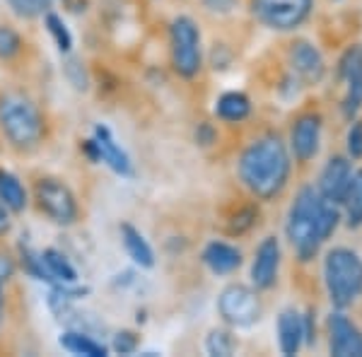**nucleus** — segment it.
Here are the masks:
<instances>
[{
    "label": "nucleus",
    "instance_id": "nucleus-11",
    "mask_svg": "<svg viewBox=\"0 0 362 357\" xmlns=\"http://www.w3.org/2000/svg\"><path fill=\"white\" fill-rule=\"evenodd\" d=\"M288 66L290 73L300 80L302 87H317L326 78V61L321 51L307 39H295L288 46Z\"/></svg>",
    "mask_w": 362,
    "mask_h": 357
},
{
    "label": "nucleus",
    "instance_id": "nucleus-4",
    "mask_svg": "<svg viewBox=\"0 0 362 357\" xmlns=\"http://www.w3.org/2000/svg\"><path fill=\"white\" fill-rule=\"evenodd\" d=\"M324 285L336 309H348L362 295V256L348 247H334L324 256Z\"/></svg>",
    "mask_w": 362,
    "mask_h": 357
},
{
    "label": "nucleus",
    "instance_id": "nucleus-15",
    "mask_svg": "<svg viewBox=\"0 0 362 357\" xmlns=\"http://www.w3.org/2000/svg\"><path fill=\"white\" fill-rule=\"evenodd\" d=\"M329 329V353L336 357H362V331L346 314L334 312L326 321Z\"/></svg>",
    "mask_w": 362,
    "mask_h": 357
},
{
    "label": "nucleus",
    "instance_id": "nucleus-23",
    "mask_svg": "<svg viewBox=\"0 0 362 357\" xmlns=\"http://www.w3.org/2000/svg\"><path fill=\"white\" fill-rule=\"evenodd\" d=\"M341 208L346 210V222L350 230H358L362 227V169L353 172L346 191V198H343Z\"/></svg>",
    "mask_w": 362,
    "mask_h": 357
},
{
    "label": "nucleus",
    "instance_id": "nucleus-28",
    "mask_svg": "<svg viewBox=\"0 0 362 357\" xmlns=\"http://www.w3.org/2000/svg\"><path fill=\"white\" fill-rule=\"evenodd\" d=\"M17 271H20V263H17V256L8 249H0V285H8L15 280Z\"/></svg>",
    "mask_w": 362,
    "mask_h": 357
},
{
    "label": "nucleus",
    "instance_id": "nucleus-25",
    "mask_svg": "<svg viewBox=\"0 0 362 357\" xmlns=\"http://www.w3.org/2000/svg\"><path fill=\"white\" fill-rule=\"evenodd\" d=\"M44 25H46V32L54 39L56 49L61 51L63 56H68L70 51H73V34H70V29L66 27L63 17L54 13V10H49V13H44Z\"/></svg>",
    "mask_w": 362,
    "mask_h": 357
},
{
    "label": "nucleus",
    "instance_id": "nucleus-10",
    "mask_svg": "<svg viewBox=\"0 0 362 357\" xmlns=\"http://www.w3.org/2000/svg\"><path fill=\"white\" fill-rule=\"evenodd\" d=\"M321 133H324V119L317 111H302L295 116L290 126V155L297 165H309L321 150Z\"/></svg>",
    "mask_w": 362,
    "mask_h": 357
},
{
    "label": "nucleus",
    "instance_id": "nucleus-26",
    "mask_svg": "<svg viewBox=\"0 0 362 357\" xmlns=\"http://www.w3.org/2000/svg\"><path fill=\"white\" fill-rule=\"evenodd\" d=\"M25 51V39L13 25H0V63H13Z\"/></svg>",
    "mask_w": 362,
    "mask_h": 357
},
{
    "label": "nucleus",
    "instance_id": "nucleus-6",
    "mask_svg": "<svg viewBox=\"0 0 362 357\" xmlns=\"http://www.w3.org/2000/svg\"><path fill=\"white\" fill-rule=\"evenodd\" d=\"M169 63L181 80H194L203 70V39L196 20L179 15L169 22Z\"/></svg>",
    "mask_w": 362,
    "mask_h": 357
},
{
    "label": "nucleus",
    "instance_id": "nucleus-29",
    "mask_svg": "<svg viewBox=\"0 0 362 357\" xmlns=\"http://www.w3.org/2000/svg\"><path fill=\"white\" fill-rule=\"evenodd\" d=\"M346 145H348L350 160H362V121H358V119L350 121Z\"/></svg>",
    "mask_w": 362,
    "mask_h": 357
},
{
    "label": "nucleus",
    "instance_id": "nucleus-32",
    "mask_svg": "<svg viewBox=\"0 0 362 357\" xmlns=\"http://www.w3.org/2000/svg\"><path fill=\"white\" fill-rule=\"evenodd\" d=\"M203 10L213 15H230L235 13V8L239 5V0H201Z\"/></svg>",
    "mask_w": 362,
    "mask_h": 357
},
{
    "label": "nucleus",
    "instance_id": "nucleus-22",
    "mask_svg": "<svg viewBox=\"0 0 362 357\" xmlns=\"http://www.w3.org/2000/svg\"><path fill=\"white\" fill-rule=\"evenodd\" d=\"M0 201L5 203L13 213H25L29 206V191L27 186L22 184L20 177L8 169L0 167Z\"/></svg>",
    "mask_w": 362,
    "mask_h": 357
},
{
    "label": "nucleus",
    "instance_id": "nucleus-1",
    "mask_svg": "<svg viewBox=\"0 0 362 357\" xmlns=\"http://www.w3.org/2000/svg\"><path fill=\"white\" fill-rule=\"evenodd\" d=\"M237 177L256 201H276L293 177V155L278 133H264L239 152Z\"/></svg>",
    "mask_w": 362,
    "mask_h": 357
},
{
    "label": "nucleus",
    "instance_id": "nucleus-27",
    "mask_svg": "<svg viewBox=\"0 0 362 357\" xmlns=\"http://www.w3.org/2000/svg\"><path fill=\"white\" fill-rule=\"evenodd\" d=\"M63 75H66V80L70 85H73V90L78 92H87L90 90V73H87L85 63L80 61V58L75 56H68L66 61H63Z\"/></svg>",
    "mask_w": 362,
    "mask_h": 357
},
{
    "label": "nucleus",
    "instance_id": "nucleus-19",
    "mask_svg": "<svg viewBox=\"0 0 362 357\" xmlns=\"http://www.w3.org/2000/svg\"><path fill=\"white\" fill-rule=\"evenodd\" d=\"M58 345L68 350L70 355H85V357H107L109 348L102 341L92 338L87 331L80 329H66L58 338Z\"/></svg>",
    "mask_w": 362,
    "mask_h": 357
},
{
    "label": "nucleus",
    "instance_id": "nucleus-8",
    "mask_svg": "<svg viewBox=\"0 0 362 357\" xmlns=\"http://www.w3.org/2000/svg\"><path fill=\"white\" fill-rule=\"evenodd\" d=\"M314 0H251V17L271 32H295L309 20Z\"/></svg>",
    "mask_w": 362,
    "mask_h": 357
},
{
    "label": "nucleus",
    "instance_id": "nucleus-16",
    "mask_svg": "<svg viewBox=\"0 0 362 357\" xmlns=\"http://www.w3.org/2000/svg\"><path fill=\"white\" fill-rule=\"evenodd\" d=\"M201 261L213 275H232L235 271H239L244 259H242V251H239L235 244L213 239V242H208L206 247H203Z\"/></svg>",
    "mask_w": 362,
    "mask_h": 357
},
{
    "label": "nucleus",
    "instance_id": "nucleus-30",
    "mask_svg": "<svg viewBox=\"0 0 362 357\" xmlns=\"http://www.w3.org/2000/svg\"><path fill=\"white\" fill-rule=\"evenodd\" d=\"M138 345H140L138 333L119 331L114 336V341H112V350H114V353H119V355H133L138 350Z\"/></svg>",
    "mask_w": 362,
    "mask_h": 357
},
{
    "label": "nucleus",
    "instance_id": "nucleus-21",
    "mask_svg": "<svg viewBox=\"0 0 362 357\" xmlns=\"http://www.w3.org/2000/svg\"><path fill=\"white\" fill-rule=\"evenodd\" d=\"M44 261V268L51 278V285H70V283H78V271L75 266L68 261V256L63 254L61 249L56 247H49L44 251H39Z\"/></svg>",
    "mask_w": 362,
    "mask_h": 357
},
{
    "label": "nucleus",
    "instance_id": "nucleus-9",
    "mask_svg": "<svg viewBox=\"0 0 362 357\" xmlns=\"http://www.w3.org/2000/svg\"><path fill=\"white\" fill-rule=\"evenodd\" d=\"M80 150H83L95 165H107L114 174H119V177H124V179L133 177L131 157H128L126 150L116 143V138H114V133L109 131V126L97 124L95 131H92V138L83 140Z\"/></svg>",
    "mask_w": 362,
    "mask_h": 357
},
{
    "label": "nucleus",
    "instance_id": "nucleus-17",
    "mask_svg": "<svg viewBox=\"0 0 362 357\" xmlns=\"http://www.w3.org/2000/svg\"><path fill=\"white\" fill-rule=\"evenodd\" d=\"M276 331H278L280 353L288 357L300 353L302 345H305V324H302V314L295 307H288L278 314Z\"/></svg>",
    "mask_w": 362,
    "mask_h": 357
},
{
    "label": "nucleus",
    "instance_id": "nucleus-36",
    "mask_svg": "<svg viewBox=\"0 0 362 357\" xmlns=\"http://www.w3.org/2000/svg\"><path fill=\"white\" fill-rule=\"evenodd\" d=\"M3 316H5V297H3V285H0V326H3Z\"/></svg>",
    "mask_w": 362,
    "mask_h": 357
},
{
    "label": "nucleus",
    "instance_id": "nucleus-31",
    "mask_svg": "<svg viewBox=\"0 0 362 357\" xmlns=\"http://www.w3.org/2000/svg\"><path fill=\"white\" fill-rule=\"evenodd\" d=\"M256 210L254 208H244L242 213H237V218L235 222H232V227H230V234H244V232H249L251 227H254V220H256Z\"/></svg>",
    "mask_w": 362,
    "mask_h": 357
},
{
    "label": "nucleus",
    "instance_id": "nucleus-20",
    "mask_svg": "<svg viewBox=\"0 0 362 357\" xmlns=\"http://www.w3.org/2000/svg\"><path fill=\"white\" fill-rule=\"evenodd\" d=\"M215 116L223 124H242L251 116V99L244 92H223L215 102Z\"/></svg>",
    "mask_w": 362,
    "mask_h": 357
},
{
    "label": "nucleus",
    "instance_id": "nucleus-37",
    "mask_svg": "<svg viewBox=\"0 0 362 357\" xmlns=\"http://www.w3.org/2000/svg\"><path fill=\"white\" fill-rule=\"evenodd\" d=\"M334 3H338V0H334Z\"/></svg>",
    "mask_w": 362,
    "mask_h": 357
},
{
    "label": "nucleus",
    "instance_id": "nucleus-7",
    "mask_svg": "<svg viewBox=\"0 0 362 357\" xmlns=\"http://www.w3.org/2000/svg\"><path fill=\"white\" fill-rule=\"evenodd\" d=\"M218 314L230 329H251L264 316V302L254 285L230 283L218 295Z\"/></svg>",
    "mask_w": 362,
    "mask_h": 357
},
{
    "label": "nucleus",
    "instance_id": "nucleus-13",
    "mask_svg": "<svg viewBox=\"0 0 362 357\" xmlns=\"http://www.w3.org/2000/svg\"><path fill=\"white\" fill-rule=\"evenodd\" d=\"M280 261H283V249H280L278 237H264L261 244L254 251V261H251V285L259 292L271 290L278 280Z\"/></svg>",
    "mask_w": 362,
    "mask_h": 357
},
{
    "label": "nucleus",
    "instance_id": "nucleus-33",
    "mask_svg": "<svg viewBox=\"0 0 362 357\" xmlns=\"http://www.w3.org/2000/svg\"><path fill=\"white\" fill-rule=\"evenodd\" d=\"M13 218H15V213L8 206H5L3 201H0V239H5L10 232H13V227H15Z\"/></svg>",
    "mask_w": 362,
    "mask_h": 357
},
{
    "label": "nucleus",
    "instance_id": "nucleus-5",
    "mask_svg": "<svg viewBox=\"0 0 362 357\" xmlns=\"http://www.w3.org/2000/svg\"><path fill=\"white\" fill-rule=\"evenodd\" d=\"M29 201H34L39 215H44L56 227H75L80 222L78 196L61 177L44 174L34 179Z\"/></svg>",
    "mask_w": 362,
    "mask_h": 357
},
{
    "label": "nucleus",
    "instance_id": "nucleus-18",
    "mask_svg": "<svg viewBox=\"0 0 362 357\" xmlns=\"http://www.w3.org/2000/svg\"><path fill=\"white\" fill-rule=\"evenodd\" d=\"M121 244H124L128 259H131L140 268H153L155 266V251L150 247V242L145 239V234L133 227L131 222H121Z\"/></svg>",
    "mask_w": 362,
    "mask_h": 357
},
{
    "label": "nucleus",
    "instance_id": "nucleus-14",
    "mask_svg": "<svg viewBox=\"0 0 362 357\" xmlns=\"http://www.w3.org/2000/svg\"><path fill=\"white\" fill-rule=\"evenodd\" d=\"M350 177H353V165H350V157L343 155H334L329 157V162L324 165L317 181V191L324 201L334 203V206H341L343 198H346Z\"/></svg>",
    "mask_w": 362,
    "mask_h": 357
},
{
    "label": "nucleus",
    "instance_id": "nucleus-2",
    "mask_svg": "<svg viewBox=\"0 0 362 357\" xmlns=\"http://www.w3.org/2000/svg\"><path fill=\"white\" fill-rule=\"evenodd\" d=\"M341 225V206L324 201L314 186H302L285 218V237L302 263L314 261L321 244Z\"/></svg>",
    "mask_w": 362,
    "mask_h": 357
},
{
    "label": "nucleus",
    "instance_id": "nucleus-34",
    "mask_svg": "<svg viewBox=\"0 0 362 357\" xmlns=\"http://www.w3.org/2000/svg\"><path fill=\"white\" fill-rule=\"evenodd\" d=\"M302 324H305V343L312 345L317 341V324H314V309H307L302 314Z\"/></svg>",
    "mask_w": 362,
    "mask_h": 357
},
{
    "label": "nucleus",
    "instance_id": "nucleus-35",
    "mask_svg": "<svg viewBox=\"0 0 362 357\" xmlns=\"http://www.w3.org/2000/svg\"><path fill=\"white\" fill-rule=\"evenodd\" d=\"M196 138H198V143L201 145H210L213 143V128H210L208 124H203L201 128H198V133H196Z\"/></svg>",
    "mask_w": 362,
    "mask_h": 357
},
{
    "label": "nucleus",
    "instance_id": "nucleus-3",
    "mask_svg": "<svg viewBox=\"0 0 362 357\" xmlns=\"http://www.w3.org/2000/svg\"><path fill=\"white\" fill-rule=\"evenodd\" d=\"M0 136L15 152H34L49 138L42 107L22 92H0Z\"/></svg>",
    "mask_w": 362,
    "mask_h": 357
},
{
    "label": "nucleus",
    "instance_id": "nucleus-12",
    "mask_svg": "<svg viewBox=\"0 0 362 357\" xmlns=\"http://www.w3.org/2000/svg\"><path fill=\"white\" fill-rule=\"evenodd\" d=\"M338 75L346 85L341 111L348 121H353L362 109V46H348L346 54L338 61Z\"/></svg>",
    "mask_w": 362,
    "mask_h": 357
},
{
    "label": "nucleus",
    "instance_id": "nucleus-24",
    "mask_svg": "<svg viewBox=\"0 0 362 357\" xmlns=\"http://www.w3.org/2000/svg\"><path fill=\"white\" fill-rule=\"evenodd\" d=\"M239 348L237 336L232 333V329H213L206 336V353L215 355V357H230L235 355Z\"/></svg>",
    "mask_w": 362,
    "mask_h": 357
}]
</instances>
